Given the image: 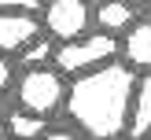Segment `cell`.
Returning <instances> with one entry per match:
<instances>
[{
  "label": "cell",
  "instance_id": "2",
  "mask_svg": "<svg viewBox=\"0 0 151 140\" xmlns=\"http://www.w3.org/2000/svg\"><path fill=\"white\" fill-rule=\"evenodd\" d=\"M15 103L41 118H52L55 111H63L66 103V78L55 63L44 66H26L15 78Z\"/></svg>",
  "mask_w": 151,
  "mask_h": 140
},
{
  "label": "cell",
  "instance_id": "18",
  "mask_svg": "<svg viewBox=\"0 0 151 140\" xmlns=\"http://www.w3.org/2000/svg\"><path fill=\"white\" fill-rule=\"evenodd\" d=\"M118 140H122V136H118Z\"/></svg>",
  "mask_w": 151,
  "mask_h": 140
},
{
  "label": "cell",
  "instance_id": "14",
  "mask_svg": "<svg viewBox=\"0 0 151 140\" xmlns=\"http://www.w3.org/2000/svg\"><path fill=\"white\" fill-rule=\"evenodd\" d=\"M129 4L137 7V11H140V7H151V0H129Z\"/></svg>",
  "mask_w": 151,
  "mask_h": 140
},
{
  "label": "cell",
  "instance_id": "10",
  "mask_svg": "<svg viewBox=\"0 0 151 140\" xmlns=\"http://www.w3.org/2000/svg\"><path fill=\"white\" fill-rule=\"evenodd\" d=\"M52 55H55V41H52V37L41 29V33H37V37H33V41H29L15 59H19L22 66H44V63H52Z\"/></svg>",
  "mask_w": 151,
  "mask_h": 140
},
{
  "label": "cell",
  "instance_id": "5",
  "mask_svg": "<svg viewBox=\"0 0 151 140\" xmlns=\"http://www.w3.org/2000/svg\"><path fill=\"white\" fill-rule=\"evenodd\" d=\"M37 33H41V22L29 11H7V7H0V52L4 55H19Z\"/></svg>",
  "mask_w": 151,
  "mask_h": 140
},
{
  "label": "cell",
  "instance_id": "8",
  "mask_svg": "<svg viewBox=\"0 0 151 140\" xmlns=\"http://www.w3.org/2000/svg\"><path fill=\"white\" fill-rule=\"evenodd\" d=\"M133 22H137V7H133L129 0H100V4L92 7V26L103 29V33L122 37Z\"/></svg>",
  "mask_w": 151,
  "mask_h": 140
},
{
  "label": "cell",
  "instance_id": "12",
  "mask_svg": "<svg viewBox=\"0 0 151 140\" xmlns=\"http://www.w3.org/2000/svg\"><path fill=\"white\" fill-rule=\"evenodd\" d=\"M48 0H0V7H7V11H29L33 15L37 7H44Z\"/></svg>",
  "mask_w": 151,
  "mask_h": 140
},
{
  "label": "cell",
  "instance_id": "16",
  "mask_svg": "<svg viewBox=\"0 0 151 140\" xmlns=\"http://www.w3.org/2000/svg\"><path fill=\"white\" fill-rule=\"evenodd\" d=\"M88 4H100V0H88Z\"/></svg>",
  "mask_w": 151,
  "mask_h": 140
},
{
  "label": "cell",
  "instance_id": "3",
  "mask_svg": "<svg viewBox=\"0 0 151 140\" xmlns=\"http://www.w3.org/2000/svg\"><path fill=\"white\" fill-rule=\"evenodd\" d=\"M114 59H118V37L92 26L88 33L74 37V41L55 44L52 63L63 74H85V70H96V66H103V63H114Z\"/></svg>",
  "mask_w": 151,
  "mask_h": 140
},
{
  "label": "cell",
  "instance_id": "15",
  "mask_svg": "<svg viewBox=\"0 0 151 140\" xmlns=\"http://www.w3.org/2000/svg\"><path fill=\"white\" fill-rule=\"evenodd\" d=\"M7 136V122H4V114H0V140Z\"/></svg>",
  "mask_w": 151,
  "mask_h": 140
},
{
  "label": "cell",
  "instance_id": "4",
  "mask_svg": "<svg viewBox=\"0 0 151 140\" xmlns=\"http://www.w3.org/2000/svg\"><path fill=\"white\" fill-rule=\"evenodd\" d=\"M41 29L55 44L74 41L92 29V4L88 0H48L41 7Z\"/></svg>",
  "mask_w": 151,
  "mask_h": 140
},
{
  "label": "cell",
  "instance_id": "1",
  "mask_svg": "<svg viewBox=\"0 0 151 140\" xmlns=\"http://www.w3.org/2000/svg\"><path fill=\"white\" fill-rule=\"evenodd\" d=\"M133 88H137V70L114 59L96 70L74 74V81L66 85L63 111L74 129L85 133V140H118L129 125Z\"/></svg>",
  "mask_w": 151,
  "mask_h": 140
},
{
  "label": "cell",
  "instance_id": "17",
  "mask_svg": "<svg viewBox=\"0 0 151 140\" xmlns=\"http://www.w3.org/2000/svg\"><path fill=\"white\" fill-rule=\"evenodd\" d=\"M144 140H151V133H147V136H144Z\"/></svg>",
  "mask_w": 151,
  "mask_h": 140
},
{
  "label": "cell",
  "instance_id": "7",
  "mask_svg": "<svg viewBox=\"0 0 151 140\" xmlns=\"http://www.w3.org/2000/svg\"><path fill=\"white\" fill-rule=\"evenodd\" d=\"M147 133H151V70L137 74V88H133V103H129V125H125L129 140H144Z\"/></svg>",
  "mask_w": 151,
  "mask_h": 140
},
{
  "label": "cell",
  "instance_id": "13",
  "mask_svg": "<svg viewBox=\"0 0 151 140\" xmlns=\"http://www.w3.org/2000/svg\"><path fill=\"white\" fill-rule=\"evenodd\" d=\"M41 140H85V133L81 129H48Z\"/></svg>",
  "mask_w": 151,
  "mask_h": 140
},
{
  "label": "cell",
  "instance_id": "9",
  "mask_svg": "<svg viewBox=\"0 0 151 140\" xmlns=\"http://www.w3.org/2000/svg\"><path fill=\"white\" fill-rule=\"evenodd\" d=\"M4 122H7V136H15V140H41L48 133V122L26 107H15L11 114H4Z\"/></svg>",
  "mask_w": 151,
  "mask_h": 140
},
{
  "label": "cell",
  "instance_id": "11",
  "mask_svg": "<svg viewBox=\"0 0 151 140\" xmlns=\"http://www.w3.org/2000/svg\"><path fill=\"white\" fill-rule=\"evenodd\" d=\"M15 78H19V74H15V55H4V52H0V96H4L7 88H15Z\"/></svg>",
  "mask_w": 151,
  "mask_h": 140
},
{
  "label": "cell",
  "instance_id": "6",
  "mask_svg": "<svg viewBox=\"0 0 151 140\" xmlns=\"http://www.w3.org/2000/svg\"><path fill=\"white\" fill-rule=\"evenodd\" d=\"M118 55L125 66H133L137 74L151 70V19H137L118 41Z\"/></svg>",
  "mask_w": 151,
  "mask_h": 140
}]
</instances>
